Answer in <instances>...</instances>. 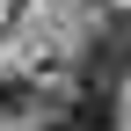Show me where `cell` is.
<instances>
[{
  "label": "cell",
  "mask_w": 131,
  "mask_h": 131,
  "mask_svg": "<svg viewBox=\"0 0 131 131\" xmlns=\"http://www.w3.org/2000/svg\"><path fill=\"white\" fill-rule=\"evenodd\" d=\"M37 124L44 131H124V102H117V88L73 80V88L37 95Z\"/></svg>",
  "instance_id": "1"
},
{
  "label": "cell",
  "mask_w": 131,
  "mask_h": 131,
  "mask_svg": "<svg viewBox=\"0 0 131 131\" xmlns=\"http://www.w3.org/2000/svg\"><path fill=\"white\" fill-rule=\"evenodd\" d=\"M124 73H131V15L102 7V15L88 22V37H80V66H73V80L124 88Z\"/></svg>",
  "instance_id": "2"
},
{
  "label": "cell",
  "mask_w": 131,
  "mask_h": 131,
  "mask_svg": "<svg viewBox=\"0 0 131 131\" xmlns=\"http://www.w3.org/2000/svg\"><path fill=\"white\" fill-rule=\"evenodd\" d=\"M0 117H37V80L29 73H0Z\"/></svg>",
  "instance_id": "3"
}]
</instances>
